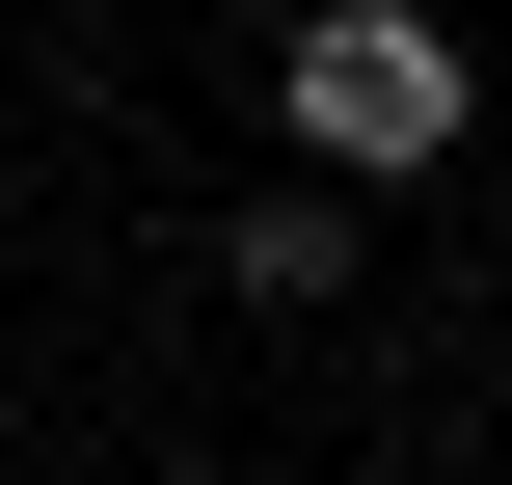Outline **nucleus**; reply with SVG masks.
I'll list each match as a JSON object with an SVG mask.
<instances>
[{"label": "nucleus", "mask_w": 512, "mask_h": 485, "mask_svg": "<svg viewBox=\"0 0 512 485\" xmlns=\"http://www.w3.org/2000/svg\"><path fill=\"white\" fill-rule=\"evenodd\" d=\"M270 108H297V189H432L486 81H459L432 0H297V27H270Z\"/></svg>", "instance_id": "obj_1"}, {"label": "nucleus", "mask_w": 512, "mask_h": 485, "mask_svg": "<svg viewBox=\"0 0 512 485\" xmlns=\"http://www.w3.org/2000/svg\"><path fill=\"white\" fill-rule=\"evenodd\" d=\"M216 270H243V297H270V324H324V297H351V189H270V216H243V243H216Z\"/></svg>", "instance_id": "obj_2"}]
</instances>
